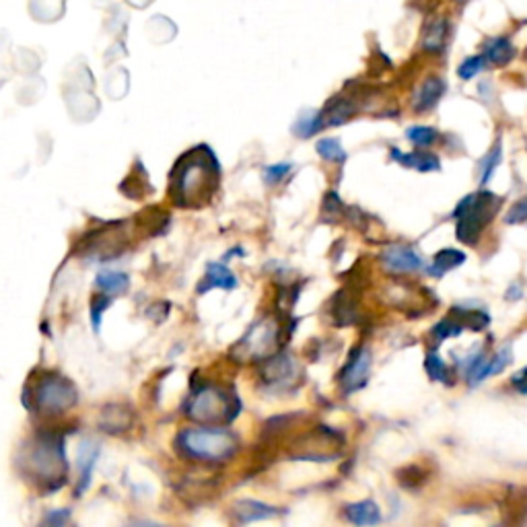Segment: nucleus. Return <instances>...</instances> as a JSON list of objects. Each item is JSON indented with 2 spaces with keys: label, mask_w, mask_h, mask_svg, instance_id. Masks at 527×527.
I'll list each match as a JSON object with an SVG mask.
<instances>
[{
  "label": "nucleus",
  "mask_w": 527,
  "mask_h": 527,
  "mask_svg": "<svg viewBox=\"0 0 527 527\" xmlns=\"http://www.w3.org/2000/svg\"><path fill=\"white\" fill-rule=\"evenodd\" d=\"M503 198L492 194L489 190L474 191L462 198L454 210L455 225V237L463 245H476L480 239L482 231L495 221L498 208H501Z\"/></svg>",
  "instance_id": "obj_1"
},
{
  "label": "nucleus",
  "mask_w": 527,
  "mask_h": 527,
  "mask_svg": "<svg viewBox=\"0 0 527 527\" xmlns=\"http://www.w3.org/2000/svg\"><path fill=\"white\" fill-rule=\"evenodd\" d=\"M180 445L200 460L221 462L237 451V439L223 429H190L180 435Z\"/></svg>",
  "instance_id": "obj_2"
},
{
  "label": "nucleus",
  "mask_w": 527,
  "mask_h": 527,
  "mask_svg": "<svg viewBox=\"0 0 527 527\" xmlns=\"http://www.w3.org/2000/svg\"><path fill=\"white\" fill-rule=\"evenodd\" d=\"M207 155L202 153L188 155L186 157L188 163L180 161L175 174L171 175L177 198H183L188 204L194 200V198L204 196V191H207L210 183H215V177H210V169H217V161L210 159L208 163Z\"/></svg>",
  "instance_id": "obj_3"
},
{
  "label": "nucleus",
  "mask_w": 527,
  "mask_h": 527,
  "mask_svg": "<svg viewBox=\"0 0 527 527\" xmlns=\"http://www.w3.org/2000/svg\"><path fill=\"white\" fill-rule=\"evenodd\" d=\"M36 398L39 408L47 410V412H63V410L71 408L77 402V392L63 378H47L38 387Z\"/></svg>",
  "instance_id": "obj_4"
},
{
  "label": "nucleus",
  "mask_w": 527,
  "mask_h": 527,
  "mask_svg": "<svg viewBox=\"0 0 527 527\" xmlns=\"http://www.w3.org/2000/svg\"><path fill=\"white\" fill-rule=\"evenodd\" d=\"M227 410V398H225L221 389L215 387H204L200 394H196V398L190 404V414L194 416L196 421H221L225 419Z\"/></svg>",
  "instance_id": "obj_5"
},
{
  "label": "nucleus",
  "mask_w": 527,
  "mask_h": 527,
  "mask_svg": "<svg viewBox=\"0 0 527 527\" xmlns=\"http://www.w3.org/2000/svg\"><path fill=\"white\" fill-rule=\"evenodd\" d=\"M369 373H371V353H369V348L359 346L357 351L351 354L344 371H342L340 375L342 389H344L346 394L359 392V389L367 383Z\"/></svg>",
  "instance_id": "obj_6"
},
{
  "label": "nucleus",
  "mask_w": 527,
  "mask_h": 527,
  "mask_svg": "<svg viewBox=\"0 0 527 527\" xmlns=\"http://www.w3.org/2000/svg\"><path fill=\"white\" fill-rule=\"evenodd\" d=\"M381 264L392 275H410V272H419L424 268L419 251L410 248V245H389V248L381 251Z\"/></svg>",
  "instance_id": "obj_7"
},
{
  "label": "nucleus",
  "mask_w": 527,
  "mask_h": 527,
  "mask_svg": "<svg viewBox=\"0 0 527 527\" xmlns=\"http://www.w3.org/2000/svg\"><path fill=\"white\" fill-rule=\"evenodd\" d=\"M451 31H454V25H451L449 17H445V15L430 17L422 27L421 47L427 54L439 56V54H443L445 47H447V44H449Z\"/></svg>",
  "instance_id": "obj_8"
},
{
  "label": "nucleus",
  "mask_w": 527,
  "mask_h": 527,
  "mask_svg": "<svg viewBox=\"0 0 527 527\" xmlns=\"http://www.w3.org/2000/svg\"><path fill=\"white\" fill-rule=\"evenodd\" d=\"M445 91H447V83L441 77H427L416 87L412 95V109L416 114L430 112V109L439 106Z\"/></svg>",
  "instance_id": "obj_9"
},
{
  "label": "nucleus",
  "mask_w": 527,
  "mask_h": 527,
  "mask_svg": "<svg viewBox=\"0 0 527 527\" xmlns=\"http://www.w3.org/2000/svg\"><path fill=\"white\" fill-rule=\"evenodd\" d=\"M515 54H517L515 44H513V39L506 36H497V38L486 39L482 46V56L486 58V63L497 68H503L509 64L511 60L515 58Z\"/></svg>",
  "instance_id": "obj_10"
},
{
  "label": "nucleus",
  "mask_w": 527,
  "mask_h": 527,
  "mask_svg": "<svg viewBox=\"0 0 527 527\" xmlns=\"http://www.w3.org/2000/svg\"><path fill=\"white\" fill-rule=\"evenodd\" d=\"M394 161H398L400 166L408 167V169H416L427 174V171H439L441 169V161L439 157L435 153H429V150H412V153H402L400 149H392L389 150Z\"/></svg>",
  "instance_id": "obj_11"
},
{
  "label": "nucleus",
  "mask_w": 527,
  "mask_h": 527,
  "mask_svg": "<svg viewBox=\"0 0 527 527\" xmlns=\"http://www.w3.org/2000/svg\"><path fill=\"white\" fill-rule=\"evenodd\" d=\"M465 259H468V256H465V253L462 250H457V248H445V250L435 253L433 262L429 264L427 272H429L430 276H443V275H447V272H451V270L460 268V266L465 262Z\"/></svg>",
  "instance_id": "obj_12"
},
{
  "label": "nucleus",
  "mask_w": 527,
  "mask_h": 527,
  "mask_svg": "<svg viewBox=\"0 0 527 527\" xmlns=\"http://www.w3.org/2000/svg\"><path fill=\"white\" fill-rule=\"evenodd\" d=\"M357 104L348 98H336L332 99L327 107L321 112V118H324V126H340L344 124L357 114Z\"/></svg>",
  "instance_id": "obj_13"
},
{
  "label": "nucleus",
  "mask_w": 527,
  "mask_h": 527,
  "mask_svg": "<svg viewBox=\"0 0 527 527\" xmlns=\"http://www.w3.org/2000/svg\"><path fill=\"white\" fill-rule=\"evenodd\" d=\"M348 522L354 525H378L381 522L379 506L373 501H362L346 506Z\"/></svg>",
  "instance_id": "obj_14"
},
{
  "label": "nucleus",
  "mask_w": 527,
  "mask_h": 527,
  "mask_svg": "<svg viewBox=\"0 0 527 527\" xmlns=\"http://www.w3.org/2000/svg\"><path fill=\"white\" fill-rule=\"evenodd\" d=\"M449 313L462 321L465 330H472V332H482L484 327H489V324H490V318L486 311L465 310V307H454V310H451Z\"/></svg>",
  "instance_id": "obj_15"
},
{
  "label": "nucleus",
  "mask_w": 527,
  "mask_h": 527,
  "mask_svg": "<svg viewBox=\"0 0 527 527\" xmlns=\"http://www.w3.org/2000/svg\"><path fill=\"white\" fill-rule=\"evenodd\" d=\"M33 465H36L38 472L42 476H47V474H54V472L58 470V463L63 460H58V451L50 447V445L44 443L42 447H39L36 454H33Z\"/></svg>",
  "instance_id": "obj_16"
},
{
  "label": "nucleus",
  "mask_w": 527,
  "mask_h": 527,
  "mask_svg": "<svg viewBox=\"0 0 527 527\" xmlns=\"http://www.w3.org/2000/svg\"><path fill=\"white\" fill-rule=\"evenodd\" d=\"M465 330L463 324L457 318H454L449 313L447 318H443L441 321H437V324L433 326V330H430V336H433L435 340H449V338H455V336H462V332Z\"/></svg>",
  "instance_id": "obj_17"
},
{
  "label": "nucleus",
  "mask_w": 527,
  "mask_h": 527,
  "mask_svg": "<svg viewBox=\"0 0 527 527\" xmlns=\"http://www.w3.org/2000/svg\"><path fill=\"white\" fill-rule=\"evenodd\" d=\"M98 286L104 289L107 295H120L128 289V276L122 272H101L98 276Z\"/></svg>",
  "instance_id": "obj_18"
},
{
  "label": "nucleus",
  "mask_w": 527,
  "mask_h": 527,
  "mask_svg": "<svg viewBox=\"0 0 527 527\" xmlns=\"http://www.w3.org/2000/svg\"><path fill=\"white\" fill-rule=\"evenodd\" d=\"M501 157H503V150L501 145L492 147L489 153H486L480 163H478V174H480V183H489L490 177L495 175V171L498 167V163H501Z\"/></svg>",
  "instance_id": "obj_19"
},
{
  "label": "nucleus",
  "mask_w": 527,
  "mask_h": 527,
  "mask_svg": "<svg viewBox=\"0 0 527 527\" xmlns=\"http://www.w3.org/2000/svg\"><path fill=\"white\" fill-rule=\"evenodd\" d=\"M208 285L207 289H212V286H223V289H233L237 285L235 276L231 275L227 266L223 264H208Z\"/></svg>",
  "instance_id": "obj_20"
},
{
  "label": "nucleus",
  "mask_w": 527,
  "mask_h": 527,
  "mask_svg": "<svg viewBox=\"0 0 527 527\" xmlns=\"http://www.w3.org/2000/svg\"><path fill=\"white\" fill-rule=\"evenodd\" d=\"M406 139L416 147H433L439 140V132L430 126H412L406 130Z\"/></svg>",
  "instance_id": "obj_21"
},
{
  "label": "nucleus",
  "mask_w": 527,
  "mask_h": 527,
  "mask_svg": "<svg viewBox=\"0 0 527 527\" xmlns=\"http://www.w3.org/2000/svg\"><path fill=\"white\" fill-rule=\"evenodd\" d=\"M424 371H427L429 379L433 381H439V383L449 381V369L437 353L427 354V359H424Z\"/></svg>",
  "instance_id": "obj_22"
},
{
  "label": "nucleus",
  "mask_w": 527,
  "mask_h": 527,
  "mask_svg": "<svg viewBox=\"0 0 527 527\" xmlns=\"http://www.w3.org/2000/svg\"><path fill=\"white\" fill-rule=\"evenodd\" d=\"M318 153H319V157H324L326 161H332V163H344L346 161V150L342 149L338 139L319 140Z\"/></svg>",
  "instance_id": "obj_23"
},
{
  "label": "nucleus",
  "mask_w": 527,
  "mask_h": 527,
  "mask_svg": "<svg viewBox=\"0 0 527 527\" xmlns=\"http://www.w3.org/2000/svg\"><path fill=\"white\" fill-rule=\"evenodd\" d=\"M321 128H324V118H321V112H310V114L301 115L299 122L295 124V132L307 139V136L319 132Z\"/></svg>",
  "instance_id": "obj_24"
},
{
  "label": "nucleus",
  "mask_w": 527,
  "mask_h": 527,
  "mask_svg": "<svg viewBox=\"0 0 527 527\" xmlns=\"http://www.w3.org/2000/svg\"><path fill=\"white\" fill-rule=\"evenodd\" d=\"M486 64L489 63H486L482 54H478V56H468L460 66H457V77L462 81H472L484 71Z\"/></svg>",
  "instance_id": "obj_25"
},
{
  "label": "nucleus",
  "mask_w": 527,
  "mask_h": 527,
  "mask_svg": "<svg viewBox=\"0 0 527 527\" xmlns=\"http://www.w3.org/2000/svg\"><path fill=\"white\" fill-rule=\"evenodd\" d=\"M505 223L506 225H523L527 223V198H522V200H517L513 207L509 208L505 217Z\"/></svg>",
  "instance_id": "obj_26"
},
{
  "label": "nucleus",
  "mask_w": 527,
  "mask_h": 527,
  "mask_svg": "<svg viewBox=\"0 0 527 527\" xmlns=\"http://www.w3.org/2000/svg\"><path fill=\"white\" fill-rule=\"evenodd\" d=\"M511 359H513L511 348H509V346L501 348V351H498V353L495 354V357H490L489 375H498V373H503V371H505V367L511 362Z\"/></svg>",
  "instance_id": "obj_27"
},
{
  "label": "nucleus",
  "mask_w": 527,
  "mask_h": 527,
  "mask_svg": "<svg viewBox=\"0 0 527 527\" xmlns=\"http://www.w3.org/2000/svg\"><path fill=\"white\" fill-rule=\"evenodd\" d=\"M291 169H293L291 163H280V166H272V167L266 169L264 177H266V182H268V183H278L286 174H289Z\"/></svg>",
  "instance_id": "obj_28"
},
{
  "label": "nucleus",
  "mask_w": 527,
  "mask_h": 527,
  "mask_svg": "<svg viewBox=\"0 0 527 527\" xmlns=\"http://www.w3.org/2000/svg\"><path fill=\"white\" fill-rule=\"evenodd\" d=\"M511 386L515 392H519L522 395H527V367H523L522 371H517L515 375L511 378Z\"/></svg>",
  "instance_id": "obj_29"
},
{
  "label": "nucleus",
  "mask_w": 527,
  "mask_h": 527,
  "mask_svg": "<svg viewBox=\"0 0 527 527\" xmlns=\"http://www.w3.org/2000/svg\"><path fill=\"white\" fill-rule=\"evenodd\" d=\"M109 305V299H98L93 303V324H95V327H98L99 330V326H101V311L106 310V307Z\"/></svg>",
  "instance_id": "obj_30"
},
{
  "label": "nucleus",
  "mask_w": 527,
  "mask_h": 527,
  "mask_svg": "<svg viewBox=\"0 0 527 527\" xmlns=\"http://www.w3.org/2000/svg\"><path fill=\"white\" fill-rule=\"evenodd\" d=\"M454 3H455V4H460V6H463L465 3H470V0H454Z\"/></svg>",
  "instance_id": "obj_31"
},
{
  "label": "nucleus",
  "mask_w": 527,
  "mask_h": 527,
  "mask_svg": "<svg viewBox=\"0 0 527 527\" xmlns=\"http://www.w3.org/2000/svg\"><path fill=\"white\" fill-rule=\"evenodd\" d=\"M523 56H525V60H527V47H525V54H523Z\"/></svg>",
  "instance_id": "obj_32"
}]
</instances>
